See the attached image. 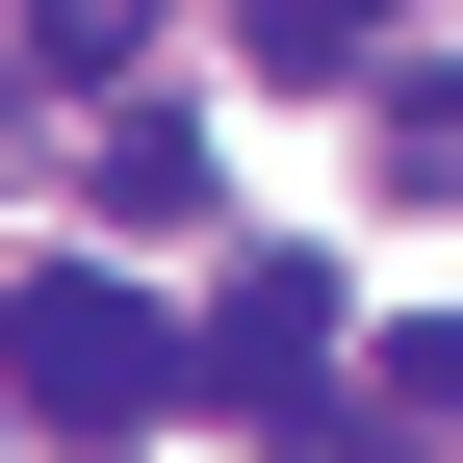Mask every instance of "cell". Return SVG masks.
Returning a JSON list of instances; mask_svg holds the SVG:
<instances>
[{
  "mask_svg": "<svg viewBox=\"0 0 463 463\" xmlns=\"http://www.w3.org/2000/svg\"><path fill=\"white\" fill-rule=\"evenodd\" d=\"M0 361H26L52 438H155V412H181V335H155L103 258H26V283H0Z\"/></svg>",
  "mask_w": 463,
  "mask_h": 463,
  "instance_id": "cell-1",
  "label": "cell"
},
{
  "mask_svg": "<svg viewBox=\"0 0 463 463\" xmlns=\"http://www.w3.org/2000/svg\"><path fill=\"white\" fill-rule=\"evenodd\" d=\"M181 386L258 412V438H309V412H335V258H232V309L181 335Z\"/></svg>",
  "mask_w": 463,
  "mask_h": 463,
  "instance_id": "cell-2",
  "label": "cell"
},
{
  "mask_svg": "<svg viewBox=\"0 0 463 463\" xmlns=\"http://www.w3.org/2000/svg\"><path fill=\"white\" fill-rule=\"evenodd\" d=\"M103 206H129V232H181V206H206V129H155V103H129V129H103Z\"/></svg>",
  "mask_w": 463,
  "mask_h": 463,
  "instance_id": "cell-3",
  "label": "cell"
},
{
  "mask_svg": "<svg viewBox=\"0 0 463 463\" xmlns=\"http://www.w3.org/2000/svg\"><path fill=\"white\" fill-rule=\"evenodd\" d=\"M155 52V0H26V78H129Z\"/></svg>",
  "mask_w": 463,
  "mask_h": 463,
  "instance_id": "cell-4",
  "label": "cell"
},
{
  "mask_svg": "<svg viewBox=\"0 0 463 463\" xmlns=\"http://www.w3.org/2000/svg\"><path fill=\"white\" fill-rule=\"evenodd\" d=\"M258 52H283V78H361V52H386V0H258Z\"/></svg>",
  "mask_w": 463,
  "mask_h": 463,
  "instance_id": "cell-5",
  "label": "cell"
}]
</instances>
